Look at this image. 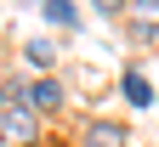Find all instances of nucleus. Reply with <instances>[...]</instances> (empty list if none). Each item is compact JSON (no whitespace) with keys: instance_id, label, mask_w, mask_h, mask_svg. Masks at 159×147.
Segmentation results:
<instances>
[{"instance_id":"f257e3e1","label":"nucleus","mask_w":159,"mask_h":147,"mask_svg":"<svg viewBox=\"0 0 159 147\" xmlns=\"http://www.w3.org/2000/svg\"><path fill=\"white\" fill-rule=\"evenodd\" d=\"M34 141H40V113L23 96H11L0 108V147H34Z\"/></svg>"},{"instance_id":"f03ea898","label":"nucleus","mask_w":159,"mask_h":147,"mask_svg":"<svg viewBox=\"0 0 159 147\" xmlns=\"http://www.w3.org/2000/svg\"><path fill=\"white\" fill-rule=\"evenodd\" d=\"M23 102L34 113H46V108H63V85H57V79H34V85L23 91Z\"/></svg>"},{"instance_id":"7ed1b4c3","label":"nucleus","mask_w":159,"mask_h":147,"mask_svg":"<svg viewBox=\"0 0 159 147\" xmlns=\"http://www.w3.org/2000/svg\"><path fill=\"white\" fill-rule=\"evenodd\" d=\"M125 102H131V108H148V102H153V85H148V74L136 68V62L125 68Z\"/></svg>"},{"instance_id":"20e7f679","label":"nucleus","mask_w":159,"mask_h":147,"mask_svg":"<svg viewBox=\"0 0 159 147\" xmlns=\"http://www.w3.org/2000/svg\"><path fill=\"white\" fill-rule=\"evenodd\" d=\"M85 147H125V124H114V119H97L91 130H85Z\"/></svg>"},{"instance_id":"39448f33","label":"nucleus","mask_w":159,"mask_h":147,"mask_svg":"<svg viewBox=\"0 0 159 147\" xmlns=\"http://www.w3.org/2000/svg\"><path fill=\"white\" fill-rule=\"evenodd\" d=\"M29 62H34V68H51V62H57V45H51V40H29Z\"/></svg>"},{"instance_id":"423d86ee","label":"nucleus","mask_w":159,"mask_h":147,"mask_svg":"<svg viewBox=\"0 0 159 147\" xmlns=\"http://www.w3.org/2000/svg\"><path fill=\"white\" fill-rule=\"evenodd\" d=\"M46 17H51V23H80V11H74V0H51V6H46Z\"/></svg>"},{"instance_id":"0eeeda50","label":"nucleus","mask_w":159,"mask_h":147,"mask_svg":"<svg viewBox=\"0 0 159 147\" xmlns=\"http://www.w3.org/2000/svg\"><path fill=\"white\" fill-rule=\"evenodd\" d=\"M6 102H11V96H6V91H0V108H6Z\"/></svg>"}]
</instances>
